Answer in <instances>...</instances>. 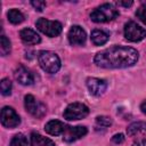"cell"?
Here are the masks:
<instances>
[{
  "label": "cell",
  "mask_w": 146,
  "mask_h": 146,
  "mask_svg": "<svg viewBox=\"0 0 146 146\" xmlns=\"http://www.w3.org/2000/svg\"><path fill=\"white\" fill-rule=\"evenodd\" d=\"M65 127L66 125L59 120H50L49 122L46 123L44 131L51 136H59V135H63Z\"/></svg>",
  "instance_id": "5bb4252c"
},
{
  "label": "cell",
  "mask_w": 146,
  "mask_h": 146,
  "mask_svg": "<svg viewBox=\"0 0 146 146\" xmlns=\"http://www.w3.org/2000/svg\"><path fill=\"white\" fill-rule=\"evenodd\" d=\"M35 26L40 32H42L43 34H46L50 38L59 35L63 30V26L58 21H49L43 17H41L36 21Z\"/></svg>",
  "instance_id": "5b68a950"
},
{
  "label": "cell",
  "mask_w": 146,
  "mask_h": 146,
  "mask_svg": "<svg viewBox=\"0 0 146 146\" xmlns=\"http://www.w3.org/2000/svg\"><path fill=\"white\" fill-rule=\"evenodd\" d=\"M1 124L5 127V128H8V129H14L16 127L19 125L21 123V117L19 115L16 113V111L10 107V106H5L2 107L1 110Z\"/></svg>",
  "instance_id": "ba28073f"
},
{
  "label": "cell",
  "mask_w": 146,
  "mask_h": 146,
  "mask_svg": "<svg viewBox=\"0 0 146 146\" xmlns=\"http://www.w3.org/2000/svg\"><path fill=\"white\" fill-rule=\"evenodd\" d=\"M11 81L8 79V78H3L0 82V91L3 96H8L11 94Z\"/></svg>",
  "instance_id": "44dd1931"
},
{
  "label": "cell",
  "mask_w": 146,
  "mask_h": 146,
  "mask_svg": "<svg viewBox=\"0 0 146 146\" xmlns=\"http://www.w3.org/2000/svg\"><path fill=\"white\" fill-rule=\"evenodd\" d=\"M124 36L131 42H138L146 38V30L133 21H129L124 25Z\"/></svg>",
  "instance_id": "52a82bcc"
},
{
  "label": "cell",
  "mask_w": 146,
  "mask_h": 146,
  "mask_svg": "<svg viewBox=\"0 0 146 146\" xmlns=\"http://www.w3.org/2000/svg\"><path fill=\"white\" fill-rule=\"evenodd\" d=\"M140 110L144 114H146V100H144L141 104H140Z\"/></svg>",
  "instance_id": "83f0119b"
},
{
  "label": "cell",
  "mask_w": 146,
  "mask_h": 146,
  "mask_svg": "<svg viewBox=\"0 0 146 146\" xmlns=\"http://www.w3.org/2000/svg\"><path fill=\"white\" fill-rule=\"evenodd\" d=\"M67 39H68V42H70L72 46H82V44H84V42H86L87 34H86V31H84L81 26H79V25H73V26L68 30Z\"/></svg>",
  "instance_id": "30bf717a"
},
{
  "label": "cell",
  "mask_w": 146,
  "mask_h": 146,
  "mask_svg": "<svg viewBox=\"0 0 146 146\" xmlns=\"http://www.w3.org/2000/svg\"><path fill=\"white\" fill-rule=\"evenodd\" d=\"M112 141L114 144H116V145H120V144H122L124 141V136L122 133H116V135H114L112 137Z\"/></svg>",
  "instance_id": "d4e9b609"
},
{
  "label": "cell",
  "mask_w": 146,
  "mask_h": 146,
  "mask_svg": "<svg viewBox=\"0 0 146 146\" xmlns=\"http://www.w3.org/2000/svg\"><path fill=\"white\" fill-rule=\"evenodd\" d=\"M136 16H137V18H139L140 22H143V23L146 25V3L141 5V6L137 9Z\"/></svg>",
  "instance_id": "603a6c76"
},
{
  "label": "cell",
  "mask_w": 146,
  "mask_h": 146,
  "mask_svg": "<svg viewBox=\"0 0 146 146\" xmlns=\"http://www.w3.org/2000/svg\"><path fill=\"white\" fill-rule=\"evenodd\" d=\"M19 36H21L22 41L24 43H26V44H36V43H39L41 41L40 35L35 31H33L32 29H29V27L21 30Z\"/></svg>",
  "instance_id": "4fadbf2b"
},
{
  "label": "cell",
  "mask_w": 146,
  "mask_h": 146,
  "mask_svg": "<svg viewBox=\"0 0 146 146\" xmlns=\"http://www.w3.org/2000/svg\"><path fill=\"white\" fill-rule=\"evenodd\" d=\"M14 75H15L16 81H18V83L23 86H31L34 82L33 73L24 65H18L14 72Z\"/></svg>",
  "instance_id": "7c38bea8"
},
{
  "label": "cell",
  "mask_w": 146,
  "mask_h": 146,
  "mask_svg": "<svg viewBox=\"0 0 146 146\" xmlns=\"http://www.w3.org/2000/svg\"><path fill=\"white\" fill-rule=\"evenodd\" d=\"M88 132V129L82 125H76V127H71L66 125L65 130L63 132V140L66 143H72L75 141L82 137H84Z\"/></svg>",
  "instance_id": "9c48e42d"
},
{
  "label": "cell",
  "mask_w": 146,
  "mask_h": 146,
  "mask_svg": "<svg viewBox=\"0 0 146 146\" xmlns=\"http://www.w3.org/2000/svg\"><path fill=\"white\" fill-rule=\"evenodd\" d=\"M31 5L34 7V9L35 10H38V11H42L43 9H44V7H46V2L44 1H31Z\"/></svg>",
  "instance_id": "cb8c5ba5"
},
{
  "label": "cell",
  "mask_w": 146,
  "mask_h": 146,
  "mask_svg": "<svg viewBox=\"0 0 146 146\" xmlns=\"http://www.w3.org/2000/svg\"><path fill=\"white\" fill-rule=\"evenodd\" d=\"M31 146H55V143L40 133L32 132L31 133Z\"/></svg>",
  "instance_id": "2e32d148"
},
{
  "label": "cell",
  "mask_w": 146,
  "mask_h": 146,
  "mask_svg": "<svg viewBox=\"0 0 146 146\" xmlns=\"http://www.w3.org/2000/svg\"><path fill=\"white\" fill-rule=\"evenodd\" d=\"M24 106L26 112L36 119L43 117L47 113V106L32 95H26L24 97Z\"/></svg>",
  "instance_id": "277c9868"
},
{
  "label": "cell",
  "mask_w": 146,
  "mask_h": 146,
  "mask_svg": "<svg viewBox=\"0 0 146 146\" xmlns=\"http://www.w3.org/2000/svg\"><path fill=\"white\" fill-rule=\"evenodd\" d=\"M86 83H87V88H88L89 92L94 96H100L107 89V81L104 79L89 78V79H87Z\"/></svg>",
  "instance_id": "8fae6325"
},
{
  "label": "cell",
  "mask_w": 146,
  "mask_h": 146,
  "mask_svg": "<svg viewBox=\"0 0 146 146\" xmlns=\"http://www.w3.org/2000/svg\"><path fill=\"white\" fill-rule=\"evenodd\" d=\"M96 125L100 127V128H107L110 125H112V119L110 116H105V115H99L96 117Z\"/></svg>",
  "instance_id": "7402d4cb"
},
{
  "label": "cell",
  "mask_w": 146,
  "mask_h": 146,
  "mask_svg": "<svg viewBox=\"0 0 146 146\" xmlns=\"http://www.w3.org/2000/svg\"><path fill=\"white\" fill-rule=\"evenodd\" d=\"M132 146H146V137H139L137 140H135Z\"/></svg>",
  "instance_id": "484cf974"
},
{
  "label": "cell",
  "mask_w": 146,
  "mask_h": 146,
  "mask_svg": "<svg viewBox=\"0 0 146 146\" xmlns=\"http://www.w3.org/2000/svg\"><path fill=\"white\" fill-rule=\"evenodd\" d=\"M139 132H146V122H141V121L133 122L127 128V133L130 137H132Z\"/></svg>",
  "instance_id": "e0dca14e"
},
{
  "label": "cell",
  "mask_w": 146,
  "mask_h": 146,
  "mask_svg": "<svg viewBox=\"0 0 146 146\" xmlns=\"http://www.w3.org/2000/svg\"><path fill=\"white\" fill-rule=\"evenodd\" d=\"M27 145H29L27 138L23 133H17L10 140V145L9 146H27Z\"/></svg>",
  "instance_id": "ffe728a7"
},
{
  "label": "cell",
  "mask_w": 146,
  "mask_h": 146,
  "mask_svg": "<svg viewBox=\"0 0 146 146\" xmlns=\"http://www.w3.org/2000/svg\"><path fill=\"white\" fill-rule=\"evenodd\" d=\"M132 1H125V2H123V1H119L117 2V5L119 6H123V7H130V6H132Z\"/></svg>",
  "instance_id": "4316f807"
},
{
  "label": "cell",
  "mask_w": 146,
  "mask_h": 146,
  "mask_svg": "<svg viewBox=\"0 0 146 146\" xmlns=\"http://www.w3.org/2000/svg\"><path fill=\"white\" fill-rule=\"evenodd\" d=\"M39 65L47 73H57L60 68V59L58 55L50 50H41L38 55Z\"/></svg>",
  "instance_id": "7a4b0ae2"
},
{
  "label": "cell",
  "mask_w": 146,
  "mask_h": 146,
  "mask_svg": "<svg viewBox=\"0 0 146 146\" xmlns=\"http://www.w3.org/2000/svg\"><path fill=\"white\" fill-rule=\"evenodd\" d=\"M7 16H8V21L11 24H21L24 21V15L18 9H10Z\"/></svg>",
  "instance_id": "ac0fdd59"
},
{
  "label": "cell",
  "mask_w": 146,
  "mask_h": 146,
  "mask_svg": "<svg viewBox=\"0 0 146 146\" xmlns=\"http://www.w3.org/2000/svg\"><path fill=\"white\" fill-rule=\"evenodd\" d=\"M139 58L138 51L132 47L113 46L95 55L94 62L102 68H127L133 66Z\"/></svg>",
  "instance_id": "6da1fadb"
},
{
  "label": "cell",
  "mask_w": 146,
  "mask_h": 146,
  "mask_svg": "<svg viewBox=\"0 0 146 146\" xmlns=\"http://www.w3.org/2000/svg\"><path fill=\"white\" fill-rule=\"evenodd\" d=\"M110 39V34L104 31V30H99V29H96L91 32V41L96 46H103Z\"/></svg>",
  "instance_id": "9a60e30c"
},
{
  "label": "cell",
  "mask_w": 146,
  "mask_h": 146,
  "mask_svg": "<svg viewBox=\"0 0 146 146\" xmlns=\"http://www.w3.org/2000/svg\"><path fill=\"white\" fill-rule=\"evenodd\" d=\"M11 51V43L9 41V39L6 35H1V40H0V52L1 56H7L9 55Z\"/></svg>",
  "instance_id": "d6986e66"
},
{
  "label": "cell",
  "mask_w": 146,
  "mask_h": 146,
  "mask_svg": "<svg viewBox=\"0 0 146 146\" xmlns=\"http://www.w3.org/2000/svg\"><path fill=\"white\" fill-rule=\"evenodd\" d=\"M89 114V108L82 103H72L67 105V107L64 110L63 116L67 121H74V120H81L84 119Z\"/></svg>",
  "instance_id": "8992f818"
},
{
  "label": "cell",
  "mask_w": 146,
  "mask_h": 146,
  "mask_svg": "<svg viewBox=\"0 0 146 146\" xmlns=\"http://www.w3.org/2000/svg\"><path fill=\"white\" fill-rule=\"evenodd\" d=\"M119 16V10L111 3H103L90 13V19L95 23H106Z\"/></svg>",
  "instance_id": "3957f363"
}]
</instances>
